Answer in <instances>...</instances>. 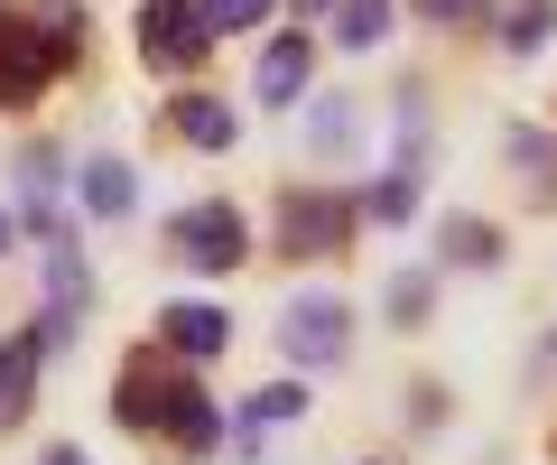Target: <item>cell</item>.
I'll use <instances>...</instances> for the list:
<instances>
[{
  "instance_id": "cell-1",
  "label": "cell",
  "mask_w": 557,
  "mask_h": 465,
  "mask_svg": "<svg viewBox=\"0 0 557 465\" xmlns=\"http://www.w3.org/2000/svg\"><path fill=\"white\" fill-rule=\"evenodd\" d=\"M196 391L205 382L186 364H168V344H139L131 364H121V382H112V419L131 428V438H168V419H177Z\"/></svg>"
},
{
  "instance_id": "cell-2",
  "label": "cell",
  "mask_w": 557,
  "mask_h": 465,
  "mask_svg": "<svg viewBox=\"0 0 557 465\" xmlns=\"http://www.w3.org/2000/svg\"><path fill=\"white\" fill-rule=\"evenodd\" d=\"M168 252H177L186 270H205V280H223V270H242V252H251V223H242L233 196H205V205H186V215H168Z\"/></svg>"
},
{
  "instance_id": "cell-3",
  "label": "cell",
  "mask_w": 557,
  "mask_h": 465,
  "mask_svg": "<svg viewBox=\"0 0 557 465\" xmlns=\"http://www.w3.org/2000/svg\"><path fill=\"white\" fill-rule=\"evenodd\" d=\"M205 47H214L205 0H139V65L149 75H196Z\"/></svg>"
},
{
  "instance_id": "cell-4",
  "label": "cell",
  "mask_w": 557,
  "mask_h": 465,
  "mask_svg": "<svg viewBox=\"0 0 557 465\" xmlns=\"http://www.w3.org/2000/svg\"><path fill=\"white\" fill-rule=\"evenodd\" d=\"M38 252H47V317H38V335H47V354H57V344H75V326L94 317V261H84L75 223L47 233Z\"/></svg>"
},
{
  "instance_id": "cell-5",
  "label": "cell",
  "mask_w": 557,
  "mask_h": 465,
  "mask_svg": "<svg viewBox=\"0 0 557 465\" xmlns=\"http://www.w3.org/2000/svg\"><path fill=\"white\" fill-rule=\"evenodd\" d=\"M354 243V196L335 186H288L278 196V252L288 261H317V252H344Z\"/></svg>"
},
{
  "instance_id": "cell-6",
  "label": "cell",
  "mask_w": 557,
  "mask_h": 465,
  "mask_svg": "<svg viewBox=\"0 0 557 465\" xmlns=\"http://www.w3.org/2000/svg\"><path fill=\"white\" fill-rule=\"evenodd\" d=\"M57 75H65V65H57V47H47V28L20 20V10H0V112L38 102Z\"/></svg>"
},
{
  "instance_id": "cell-7",
  "label": "cell",
  "mask_w": 557,
  "mask_h": 465,
  "mask_svg": "<svg viewBox=\"0 0 557 465\" xmlns=\"http://www.w3.org/2000/svg\"><path fill=\"white\" fill-rule=\"evenodd\" d=\"M278 344H288V364H344V344H354V307H344V298H325V289H317V298H288V307H278Z\"/></svg>"
},
{
  "instance_id": "cell-8",
  "label": "cell",
  "mask_w": 557,
  "mask_h": 465,
  "mask_svg": "<svg viewBox=\"0 0 557 465\" xmlns=\"http://www.w3.org/2000/svg\"><path fill=\"white\" fill-rule=\"evenodd\" d=\"M159 344L177 354V364H214L223 344H233V317H223L214 298H168L159 307Z\"/></svg>"
},
{
  "instance_id": "cell-9",
  "label": "cell",
  "mask_w": 557,
  "mask_h": 465,
  "mask_svg": "<svg viewBox=\"0 0 557 465\" xmlns=\"http://www.w3.org/2000/svg\"><path fill=\"white\" fill-rule=\"evenodd\" d=\"M307 75H317V38H307V28H288V38L260 47L251 94H260V102H298V94H307Z\"/></svg>"
},
{
  "instance_id": "cell-10",
  "label": "cell",
  "mask_w": 557,
  "mask_h": 465,
  "mask_svg": "<svg viewBox=\"0 0 557 465\" xmlns=\"http://www.w3.org/2000/svg\"><path fill=\"white\" fill-rule=\"evenodd\" d=\"M317 409V391L307 382H270V391H251V401L233 409V446H242V465L260 456V428H288V419H307Z\"/></svg>"
},
{
  "instance_id": "cell-11",
  "label": "cell",
  "mask_w": 557,
  "mask_h": 465,
  "mask_svg": "<svg viewBox=\"0 0 557 465\" xmlns=\"http://www.w3.org/2000/svg\"><path fill=\"white\" fill-rule=\"evenodd\" d=\"M10 196H20V223L28 233H65V215H57V149H28V159H10Z\"/></svg>"
},
{
  "instance_id": "cell-12",
  "label": "cell",
  "mask_w": 557,
  "mask_h": 465,
  "mask_svg": "<svg viewBox=\"0 0 557 465\" xmlns=\"http://www.w3.org/2000/svg\"><path fill=\"white\" fill-rule=\"evenodd\" d=\"M38 364H47V335H0V428H20L28 401H38Z\"/></svg>"
},
{
  "instance_id": "cell-13",
  "label": "cell",
  "mask_w": 557,
  "mask_h": 465,
  "mask_svg": "<svg viewBox=\"0 0 557 465\" xmlns=\"http://www.w3.org/2000/svg\"><path fill=\"white\" fill-rule=\"evenodd\" d=\"M418 159H428V149H418V131H409V140H399V159L381 168L372 196H362V215H372V223H409V215H418V178H428Z\"/></svg>"
},
{
  "instance_id": "cell-14",
  "label": "cell",
  "mask_w": 557,
  "mask_h": 465,
  "mask_svg": "<svg viewBox=\"0 0 557 465\" xmlns=\"http://www.w3.org/2000/svg\"><path fill=\"white\" fill-rule=\"evenodd\" d=\"M502 159H511V178L530 186L539 205H557V131H539V122H511V131H502Z\"/></svg>"
},
{
  "instance_id": "cell-15",
  "label": "cell",
  "mask_w": 557,
  "mask_h": 465,
  "mask_svg": "<svg viewBox=\"0 0 557 465\" xmlns=\"http://www.w3.org/2000/svg\"><path fill=\"white\" fill-rule=\"evenodd\" d=\"M75 205L94 223H121L139 205V178H131V159H94V168H75Z\"/></svg>"
},
{
  "instance_id": "cell-16",
  "label": "cell",
  "mask_w": 557,
  "mask_h": 465,
  "mask_svg": "<svg viewBox=\"0 0 557 465\" xmlns=\"http://www.w3.org/2000/svg\"><path fill=\"white\" fill-rule=\"evenodd\" d=\"M168 122L186 149H233V102L223 94H168Z\"/></svg>"
},
{
  "instance_id": "cell-17",
  "label": "cell",
  "mask_w": 557,
  "mask_h": 465,
  "mask_svg": "<svg viewBox=\"0 0 557 465\" xmlns=\"http://www.w3.org/2000/svg\"><path fill=\"white\" fill-rule=\"evenodd\" d=\"M437 261H446V270H493V261H502V233H493L483 215H446V223H437Z\"/></svg>"
},
{
  "instance_id": "cell-18",
  "label": "cell",
  "mask_w": 557,
  "mask_h": 465,
  "mask_svg": "<svg viewBox=\"0 0 557 465\" xmlns=\"http://www.w3.org/2000/svg\"><path fill=\"white\" fill-rule=\"evenodd\" d=\"M354 102L344 94H317V112H307V149H317V159H354Z\"/></svg>"
},
{
  "instance_id": "cell-19",
  "label": "cell",
  "mask_w": 557,
  "mask_h": 465,
  "mask_svg": "<svg viewBox=\"0 0 557 465\" xmlns=\"http://www.w3.org/2000/svg\"><path fill=\"white\" fill-rule=\"evenodd\" d=\"M493 28H502V47H511V57H539V47L557 38V0H511Z\"/></svg>"
},
{
  "instance_id": "cell-20",
  "label": "cell",
  "mask_w": 557,
  "mask_h": 465,
  "mask_svg": "<svg viewBox=\"0 0 557 465\" xmlns=\"http://www.w3.org/2000/svg\"><path fill=\"white\" fill-rule=\"evenodd\" d=\"M391 38V0H335V47H381Z\"/></svg>"
},
{
  "instance_id": "cell-21",
  "label": "cell",
  "mask_w": 557,
  "mask_h": 465,
  "mask_svg": "<svg viewBox=\"0 0 557 465\" xmlns=\"http://www.w3.org/2000/svg\"><path fill=\"white\" fill-rule=\"evenodd\" d=\"M428 298H437V280H428V270H399L381 307H391V326H399V335H418V326H428Z\"/></svg>"
},
{
  "instance_id": "cell-22",
  "label": "cell",
  "mask_w": 557,
  "mask_h": 465,
  "mask_svg": "<svg viewBox=\"0 0 557 465\" xmlns=\"http://www.w3.org/2000/svg\"><path fill=\"white\" fill-rule=\"evenodd\" d=\"M38 28H47V47H57V65H75V57H84V10H75V0H47Z\"/></svg>"
},
{
  "instance_id": "cell-23",
  "label": "cell",
  "mask_w": 557,
  "mask_h": 465,
  "mask_svg": "<svg viewBox=\"0 0 557 465\" xmlns=\"http://www.w3.org/2000/svg\"><path fill=\"white\" fill-rule=\"evenodd\" d=\"M409 10L437 28H493V0H409Z\"/></svg>"
},
{
  "instance_id": "cell-24",
  "label": "cell",
  "mask_w": 557,
  "mask_h": 465,
  "mask_svg": "<svg viewBox=\"0 0 557 465\" xmlns=\"http://www.w3.org/2000/svg\"><path fill=\"white\" fill-rule=\"evenodd\" d=\"M205 20H214V38H242V28L270 20V0H205Z\"/></svg>"
},
{
  "instance_id": "cell-25",
  "label": "cell",
  "mask_w": 557,
  "mask_h": 465,
  "mask_svg": "<svg viewBox=\"0 0 557 465\" xmlns=\"http://www.w3.org/2000/svg\"><path fill=\"white\" fill-rule=\"evenodd\" d=\"M38 465H94V456H84V446H47Z\"/></svg>"
},
{
  "instance_id": "cell-26",
  "label": "cell",
  "mask_w": 557,
  "mask_h": 465,
  "mask_svg": "<svg viewBox=\"0 0 557 465\" xmlns=\"http://www.w3.org/2000/svg\"><path fill=\"white\" fill-rule=\"evenodd\" d=\"M539 364H548V372H557V335H548V344H539Z\"/></svg>"
},
{
  "instance_id": "cell-27",
  "label": "cell",
  "mask_w": 557,
  "mask_h": 465,
  "mask_svg": "<svg viewBox=\"0 0 557 465\" xmlns=\"http://www.w3.org/2000/svg\"><path fill=\"white\" fill-rule=\"evenodd\" d=\"M298 10H307V20H317V10H335V0H298Z\"/></svg>"
},
{
  "instance_id": "cell-28",
  "label": "cell",
  "mask_w": 557,
  "mask_h": 465,
  "mask_svg": "<svg viewBox=\"0 0 557 465\" xmlns=\"http://www.w3.org/2000/svg\"><path fill=\"white\" fill-rule=\"evenodd\" d=\"M0 252H10V215H0Z\"/></svg>"
}]
</instances>
